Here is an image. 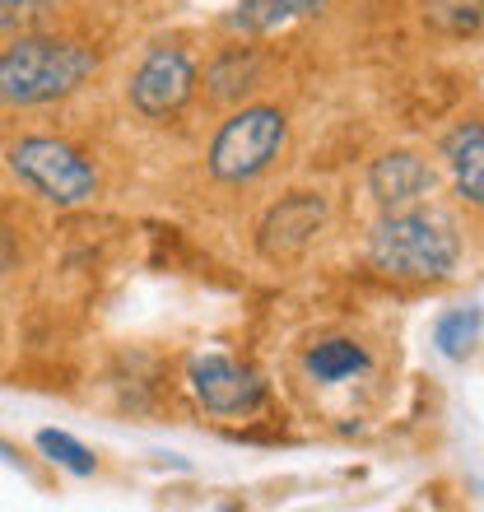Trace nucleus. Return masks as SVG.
Wrapping results in <instances>:
<instances>
[{"instance_id": "obj_14", "label": "nucleus", "mask_w": 484, "mask_h": 512, "mask_svg": "<svg viewBox=\"0 0 484 512\" xmlns=\"http://www.w3.org/2000/svg\"><path fill=\"white\" fill-rule=\"evenodd\" d=\"M484 0H424V19L452 38H475L484 19Z\"/></svg>"}, {"instance_id": "obj_7", "label": "nucleus", "mask_w": 484, "mask_h": 512, "mask_svg": "<svg viewBox=\"0 0 484 512\" xmlns=\"http://www.w3.org/2000/svg\"><path fill=\"white\" fill-rule=\"evenodd\" d=\"M191 391H196V401L210 415H247L266 396L261 378H256L252 368L233 364L229 354H201V359H191Z\"/></svg>"}, {"instance_id": "obj_16", "label": "nucleus", "mask_w": 484, "mask_h": 512, "mask_svg": "<svg viewBox=\"0 0 484 512\" xmlns=\"http://www.w3.org/2000/svg\"><path fill=\"white\" fill-rule=\"evenodd\" d=\"M61 0H0V33H28L47 14H56Z\"/></svg>"}, {"instance_id": "obj_4", "label": "nucleus", "mask_w": 484, "mask_h": 512, "mask_svg": "<svg viewBox=\"0 0 484 512\" xmlns=\"http://www.w3.org/2000/svg\"><path fill=\"white\" fill-rule=\"evenodd\" d=\"M289 122L280 108H242L219 126L215 145H210V173L219 182H252L280 159Z\"/></svg>"}, {"instance_id": "obj_13", "label": "nucleus", "mask_w": 484, "mask_h": 512, "mask_svg": "<svg viewBox=\"0 0 484 512\" xmlns=\"http://www.w3.org/2000/svg\"><path fill=\"white\" fill-rule=\"evenodd\" d=\"M205 84H210V94H215L219 103H229V98H242V94H247V89L256 84V56H247L242 47H233V52H224L215 66H210Z\"/></svg>"}, {"instance_id": "obj_2", "label": "nucleus", "mask_w": 484, "mask_h": 512, "mask_svg": "<svg viewBox=\"0 0 484 512\" xmlns=\"http://www.w3.org/2000/svg\"><path fill=\"white\" fill-rule=\"evenodd\" d=\"M368 261L373 270L391 275V280L410 284H438L447 280L461 261V238L457 224L438 210H396L382 215V224L373 229L368 243Z\"/></svg>"}, {"instance_id": "obj_17", "label": "nucleus", "mask_w": 484, "mask_h": 512, "mask_svg": "<svg viewBox=\"0 0 484 512\" xmlns=\"http://www.w3.org/2000/svg\"><path fill=\"white\" fill-rule=\"evenodd\" d=\"M14 261H19V252H14V238L0 229V275H10Z\"/></svg>"}, {"instance_id": "obj_12", "label": "nucleus", "mask_w": 484, "mask_h": 512, "mask_svg": "<svg viewBox=\"0 0 484 512\" xmlns=\"http://www.w3.org/2000/svg\"><path fill=\"white\" fill-rule=\"evenodd\" d=\"M433 345L447 354V359H471L475 345H480V308H452L438 317V326H433Z\"/></svg>"}, {"instance_id": "obj_15", "label": "nucleus", "mask_w": 484, "mask_h": 512, "mask_svg": "<svg viewBox=\"0 0 484 512\" xmlns=\"http://www.w3.org/2000/svg\"><path fill=\"white\" fill-rule=\"evenodd\" d=\"M38 452L47 461H56V466H66L70 475H94L98 471L94 452H89L80 438H70V433H61V429H42L38 433Z\"/></svg>"}, {"instance_id": "obj_3", "label": "nucleus", "mask_w": 484, "mask_h": 512, "mask_svg": "<svg viewBox=\"0 0 484 512\" xmlns=\"http://www.w3.org/2000/svg\"><path fill=\"white\" fill-rule=\"evenodd\" d=\"M10 173L19 177L33 196L61 205V210L98 196L94 163L84 159L80 149H70L66 140H52V135H28V140L10 145Z\"/></svg>"}, {"instance_id": "obj_1", "label": "nucleus", "mask_w": 484, "mask_h": 512, "mask_svg": "<svg viewBox=\"0 0 484 512\" xmlns=\"http://www.w3.org/2000/svg\"><path fill=\"white\" fill-rule=\"evenodd\" d=\"M98 56L70 38L47 33H19L0 52V103L5 108H42L56 98H70L89 75Z\"/></svg>"}, {"instance_id": "obj_9", "label": "nucleus", "mask_w": 484, "mask_h": 512, "mask_svg": "<svg viewBox=\"0 0 484 512\" xmlns=\"http://www.w3.org/2000/svg\"><path fill=\"white\" fill-rule=\"evenodd\" d=\"M331 0H238L224 24L233 33H275V28L294 24V19H312L322 14Z\"/></svg>"}, {"instance_id": "obj_5", "label": "nucleus", "mask_w": 484, "mask_h": 512, "mask_svg": "<svg viewBox=\"0 0 484 512\" xmlns=\"http://www.w3.org/2000/svg\"><path fill=\"white\" fill-rule=\"evenodd\" d=\"M326 224V196L322 191H289L275 201L256 229V247L266 261H298L312 247V238Z\"/></svg>"}, {"instance_id": "obj_10", "label": "nucleus", "mask_w": 484, "mask_h": 512, "mask_svg": "<svg viewBox=\"0 0 484 512\" xmlns=\"http://www.w3.org/2000/svg\"><path fill=\"white\" fill-rule=\"evenodd\" d=\"M447 154H452L457 191H461V196H466L471 205H484V126H480V122L461 126V131L452 135Z\"/></svg>"}, {"instance_id": "obj_11", "label": "nucleus", "mask_w": 484, "mask_h": 512, "mask_svg": "<svg viewBox=\"0 0 484 512\" xmlns=\"http://www.w3.org/2000/svg\"><path fill=\"white\" fill-rule=\"evenodd\" d=\"M303 368H308L312 382H345L354 378V373H363L368 368V354L354 345V340H322V345H312L308 359H303Z\"/></svg>"}, {"instance_id": "obj_8", "label": "nucleus", "mask_w": 484, "mask_h": 512, "mask_svg": "<svg viewBox=\"0 0 484 512\" xmlns=\"http://www.w3.org/2000/svg\"><path fill=\"white\" fill-rule=\"evenodd\" d=\"M368 187H373L382 215H396V210H415L424 196H433L438 173H433L419 154H410V149H391V154H382V159L373 163Z\"/></svg>"}, {"instance_id": "obj_6", "label": "nucleus", "mask_w": 484, "mask_h": 512, "mask_svg": "<svg viewBox=\"0 0 484 512\" xmlns=\"http://www.w3.org/2000/svg\"><path fill=\"white\" fill-rule=\"evenodd\" d=\"M196 94V66L177 47H154L131 75V108L140 117H168Z\"/></svg>"}]
</instances>
